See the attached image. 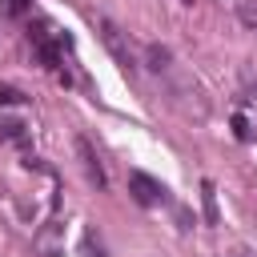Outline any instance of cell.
Masks as SVG:
<instances>
[{
	"mask_svg": "<svg viewBox=\"0 0 257 257\" xmlns=\"http://www.w3.org/2000/svg\"><path fill=\"white\" fill-rule=\"evenodd\" d=\"M28 44L36 48L40 64H44L48 72H56V76L68 84V72H64V44H68V40L52 36V28H48V24H32V28H28Z\"/></svg>",
	"mask_w": 257,
	"mask_h": 257,
	"instance_id": "cell-2",
	"label": "cell"
},
{
	"mask_svg": "<svg viewBox=\"0 0 257 257\" xmlns=\"http://www.w3.org/2000/svg\"><path fill=\"white\" fill-rule=\"evenodd\" d=\"M233 128H237V137H241V141H249V137H253V133H249V124H245V116H233Z\"/></svg>",
	"mask_w": 257,
	"mask_h": 257,
	"instance_id": "cell-12",
	"label": "cell"
},
{
	"mask_svg": "<svg viewBox=\"0 0 257 257\" xmlns=\"http://www.w3.org/2000/svg\"><path fill=\"white\" fill-rule=\"evenodd\" d=\"M145 64H149L157 76H165V72H173V52H169L165 44H149V48H145Z\"/></svg>",
	"mask_w": 257,
	"mask_h": 257,
	"instance_id": "cell-5",
	"label": "cell"
},
{
	"mask_svg": "<svg viewBox=\"0 0 257 257\" xmlns=\"http://www.w3.org/2000/svg\"><path fill=\"white\" fill-rule=\"evenodd\" d=\"M84 257H104L100 253V241H92V229L84 233Z\"/></svg>",
	"mask_w": 257,
	"mask_h": 257,
	"instance_id": "cell-11",
	"label": "cell"
},
{
	"mask_svg": "<svg viewBox=\"0 0 257 257\" xmlns=\"http://www.w3.org/2000/svg\"><path fill=\"white\" fill-rule=\"evenodd\" d=\"M28 8H32V0H0V12H4V16H12V20L28 16Z\"/></svg>",
	"mask_w": 257,
	"mask_h": 257,
	"instance_id": "cell-7",
	"label": "cell"
},
{
	"mask_svg": "<svg viewBox=\"0 0 257 257\" xmlns=\"http://www.w3.org/2000/svg\"><path fill=\"white\" fill-rule=\"evenodd\" d=\"M128 193H133V201L137 205H145V209H153V205H169V189L157 181V177H149V173H128Z\"/></svg>",
	"mask_w": 257,
	"mask_h": 257,
	"instance_id": "cell-3",
	"label": "cell"
},
{
	"mask_svg": "<svg viewBox=\"0 0 257 257\" xmlns=\"http://www.w3.org/2000/svg\"><path fill=\"white\" fill-rule=\"evenodd\" d=\"M237 16H241V24H249V28H257V0H245V4L237 8Z\"/></svg>",
	"mask_w": 257,
	"mask_h": 257,
	"instance_id": "cell-10",
	"label": "cell"
},
{
	"mask_svg": "<svg viewBox=\"0 0 257 257\" xmlns=\"http://www.w3.org/2000/svg\"><path fill=\"white\" fill-rule=\"evenodd\" d=\"M92 24H96V32H100V40H104V48L112 52V60H116V68L133 76L141 60H137V48H133V40H128V32H124L120 24H112V20L104 16V12H96V16H92Z\"/></svg>",
	"mask_w": 257,
	"mask_h": 257,
	"instance_id": "cell-1",
	"label": "cell"
},
{
	"mask_svg": "<svg viewBox=\"0 0 257 257\" xmlns=\"http://www.w3.org/2000/svg\"><path fill=\"white\" fill-rule=\"evenodd\" d=\"M4 104H24V92L12 88V84H0V108H4Z\"/></svg>",
	"mask_w": 257,
	"mask_h": 257,
	"instance_id": "cell-9",
	"label": "cell"
},
{
	"mask_svg": "<svg viewBox=\"0 0 257 257\" xmlns=\"http://www.w3.org/2000/svg\"><path fill=\"white\" fill-rule=\"evenodd\" d=\"M201 205H205V221L217 225V193H213V181H201Z\"/></svg>",
	"mask_w": 257,
	"mask_h": 257,
	"instance_id": "cell-6",
	"label": "cell"
},
{
	"mask_svg": "<svg viewBox=\"0 0 257 257\" xmlns=\"http://www.w3.org/2000/svg\"><path fill=\"white\" fill-rule=\"evenodd\" d=\"M0 141H24V120H0Z\"/></svg>",
	"mask_w": 257,
	"mask_h": 257,
	"instance_id": "cell-8",
	"label": "cell"
},
{
	"mask_svg": "<svg viewBox=\"0 0 257 257\" xmlns=\"http://www.w3.org/2000/svg\"><path fill=\"white\" fill-rule=\"evenodd\" d=\"M76 153H80L84 177H88L96 189H108V173H104V165H100V157H96V149H92V141H88V137H76Z\"/></svg>",
	"mask_w": 257,
	"mask_h": 257,
	"instance_id": "cell-4",
	"label": "cell"
}]
</instances>
